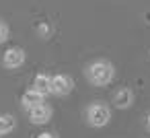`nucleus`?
<instances>
[{
    "label": "nucleus",
    "instance_id": "nucleus-1",
    "mask_svg": "<svg viewBox=\"0 0 150 138\" xmlns=\"http://www.w3.org/2000/svg\"><path fill=\"white\" fill-rule=\"evenodd\" d=\"M84 76H86V80L93 87H107L115 78V66L109 60H105V58H97V60L86 64Z\"/></svg>",
    "mask_w": 150,
    "mask_h": 138
},
{
    "label": "nucleus",
    "instance_id": "nucleus-2",
    "mask_svg": "<svg viewBox=\"0 0 150 138\" xmlns=\"http://www.w3.org/2000/svg\"><path fill=\"white\" fill-rule=\"evenodd\" d=\"M84 120L91 128H105L111 122V107L103 101H93L84 109Z\"/></svg>",
    "mask_w": 150,
    "mask_h": 138
},
{
    "label": "nucleus",
    "instance_id": "nucleus-3",
    "mask_svg": "<svg viewBox=\"0 0 150 138\" xmlns=\"http://www.w3.org/2000/svg\"><path fill=\"white\" fill-rule=\"evenodd\" d=\"M74 91V78L70 74H64V72H58L52 76V95L56 97H66Z\"/></svg>",
    "mask_w": 150,
    "mask_h": 138
},
{
    "label": "nucleus",
    "instance_id": "nucleus-4",
    "mask_svg": "<svg viewBox=\"0 0 150 138\" xmlns=\"http://www.w3.org/2000/svg\"><path fill=\"white\" fill-rule=\"evenodd\" d=\"M25 60H27V54H25V50L19 48V46H13V48H8V50L2 54V66H4L6 70H17V68H21V66L25 64Z\"/></svg>",
    "mask_w": 150,
    "mask_h": 138
},
{
    "label": "nucleus",
    "instance_id": "nucleus-5",
    "mask_svg": "<svg viewBox=\"0 0 150 138\" xmlns=\"http://www.w3.org/2000/svg\"><path fill=\"white\" fill-rule=\"evenodd\" d=\"M27 113H29V122H31V124H35V126H45V124H50V120H52V115H54V109H52L50 103L43 101V103H39L37 107L29 109Z\"/></svg>",
    "mask_w": 150,
    "mask_h": 138
},
{
    "label": "nucleus",
    "instance_id": "nucleus-6",
    "mask_svg": "<svg viewBox=\"0 0 150 138\" xmlns=\"http://www.w3.org/2000/svg\"><path fill=\"white\" fill-rule=\"evenodd\" d=\"M113 105L115 109H129L134 105V91L127 87H121L113 93Z\"/></svg>",
    "mask_w": 150,
    "mask_h": 138
},
{
    "label": "nucleus",
    "instance_id": "nucleus-7",
    "mask_svg": "<svg viewBox=\"0 0 150 138\" xmlns=\"http://www.w3.org/2000/svg\"><path fill=\"white\" fill-rule=\"evenodd\" d=\"M45 101V95H41L39 91H35L33 87L31 89H27L23 95H21V107L25 109V111H29V109H33V107H37L39 103H43Z\"/></svg>",
    "mask_w": 150,
    "mask_h": 138
},
{
    "label": "nucleus",
    "instance_id": "nucleus-8",
    "mask_svg": "<svg viewBox=\"0 0 150 138\" xmlns=\"http://www.w3.org/2000/svg\"><path fill=\"white\" fill-rule=\"evenodd\" d=\"M35 91H39L41 95H52V76L50 74H45V72H39V74H35V78H33V85H31Z\"/></svg>",
    "mask_w": 150,
    "mask_h": 138
},
{
    "label": "nucleus",
    "instance_id": "nucleus-9",
    "mask_svg": "<svg viewBox=\"0 0 150 138\" xmlns=\"http://www.w3.org/2000/svg\"><path fill=\"white\" fill-rule=\"evenodd\" d=\"M15 128H17L15 115H11V113H2V115H0V138L6 136V134H11Z\"/></svg>",
    "mask_w": 150,
    "mask_h": 138
},
{
    "label": "nucleus",
    "instance_id": "nucleus-10",
    "mask_svg": "<svg viewBox=\"0 0 150 138\" xmlns=\"http://www.w3.org/2000/svg\"><path fill=\"white\" fill-rule=\"evenodd\" d=\"M35 31H37V35H39L41 39H50V37H52V27H50V23H45V21L37 23Z\"/></svg>",
    "mask_w": 150,
    "mask_h": 138
},
{
    "label": "nucleus",
    "instance_id": "nucleus-11",
    "mask_svg": "<svg viewBox=\"0 0 150 138\" xmlns=\"http://www.w3.org/2000/svg\"><path fill=\"white\" fill-rule=\"evenodd\" d=\"M8 35H11V29H8V25L0 19V43H4L6 39H8Z\"/></svg>",
    "mask_w": 150,
    "mask_h": 138
},
{
    "label": "nucleus",
    "instance_id": "nucleus-12",
    "mask_svg": "<svg viewBox=\"0 0 150 138\" xmlns=\"http://www.w3.org/2000/svg\"><path fill=\"white\" fill-rule=\"evenodd\" d=\"M37 138H58V136H56V134H52V132H41Z\"/></svg>",
    "mask_w": 150,
    "mask_h": 138
},
{
    "label": "nucleus",
    "instance_id": "nucleus-13",
    "mask_svg": "<svg viewBox=\"0 0 150 138\" xmlns=\"http://www.w3.org/2000/svg\"><path fill=\"white\" fill-rule=\"evenodd\" d=\"M146 128H148V132H150V113H148V117H146Z\"/></svg>",
    "mask_w": 150,
    "mask_h": 138
}]
</instances>
